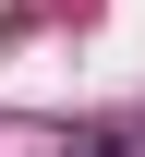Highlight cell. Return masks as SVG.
I'll use <instances>...</instances> for the list:
<instances>
[{
    "instance_id": "1",
    "label": "cell",
    "mask_w": 145,
    "mask_h": 157,
    "mask_svg": "<svg viewBox=\"0 0 145 157\" xmlns=\"http://www.w3.org/2000/svg\"><path fill=\"white\" fill-rule=\"evenodd\" d=\"M85 157H145V133H85Z\"/></svg>"
}]
</instances>
